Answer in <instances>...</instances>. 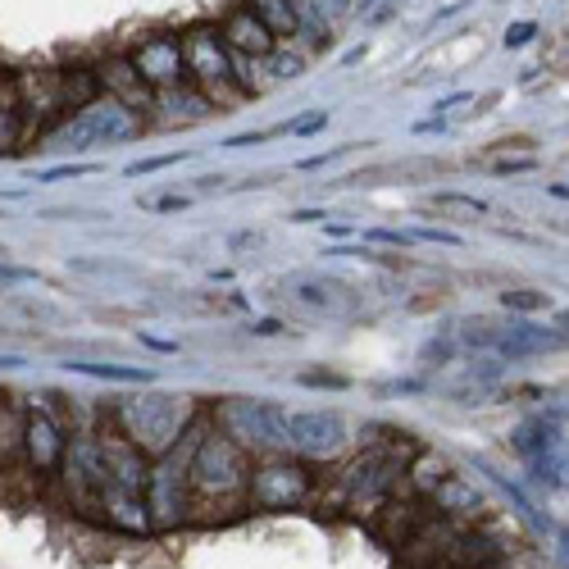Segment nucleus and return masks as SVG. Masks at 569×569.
<instances>
[{
	"mask_svg": "<svg viewBox=\"0 0 569 569\" xmlns=\"http://www.w3.org/2000/svg\"><path fill=\"white\" fill-rule=\"evenodd\" d=\"M187 483H192V510L233 515L238 506H246L251 451L238 446L219 424H206L192 465H187Z\"/></svg>",
	"mask_w": 569,
	"mask_h": 569,
	"instance_id": "obj_1",
	"label": "nucleus"
},
{
	"mask_svg": "<svg viewBox=\"0 0 569 569\" xmlns=\"http://www.w3.org/2000/svg\"><path fill=\"white\" fill-rule=\"evenodd\" d=\"M192 401L187 397H173V392H141V397H128L109 410V424L119 429L146 461H156V455H165L182 429L192 424Z\"/></svg>",
	"mask_w": 569,
	"mask_h": 569,
	"instance_id": "obj_2",
	"label": "nucleus"
},
{
	"mask_svg": "<svg viewBox=\"0 0 569 569\" xmlns=\"http://www.w3.org/2000/svg\"><path fill=\"white\" fill-rule=\"evenodd\" d=\"M146 128V119L137 109L119 105L114 96H101L96 105L69 114L60 119L51 133H46V146L42 150H69V156H78V150H96V146H114V141H128Z\"/></svg>",
	"mask_w": 569,
	"mask_h": 569,
	"instance_id": "obj_3",
	"label": "nucleus"
},
{
	"mask_svg": "<svg viewBox=\"0 0 569 569\" xmlns=\"http://www.w3.org/2000/svg\"><path fill=\"white\" fill-rule=\"evenodd\" d=\"M182 55H187V83H192L219 114H228V105L246 101L233 87V64H228V46H223L219 32H210V28L187 32L182 36Z\"/></svg>",
	"mask_w": 569,
	"mask_h": 569,
	"instance_id": "obj_4",
	"label": "nucleus"
},
{
	"mask_svg": "<svg viewBox=\"0 0 569 569\" xmlns=\"http://www.w3.org/2000/svg\"><path fill=\"white\" fill-rule=\"evenodd\" d=\"M214 424L246 451H287V410L270 405V401H251V397H228L214 410Z\"/></svg>",
	"mask_w": 569,
	"mask_h": 569,
	"instance_id": "obj_5",
	"label": "nucleus"
},
{
	"mask_svg": "<svg viewBox=\"0 0 569 569\" xmlns=\"http://www.w3.org/2000/svg\"><path fill=\"white\" fill-rule=\"evenodd\" d=\"M401 451H405V446H373V451L360 455L356 465H347V474H341V497H347L351 510L373 515V510L383 506L392 492L405 483Z\"/></svg>",
	"mask_w": 569,
	"mask_h": 569,
	"instance_id": "obj_6",
	"label": "nucleus"
},
{
	"mask_svg": "<svg viewBox=\"0 0 569 569\" xmlns=\"http://www.w3.org/2000/svg\"><path fill=\"white\" fill-rule=\"evenodd\" d=\"M310 492H315V474L306 465L274 455V461H264V465H251L246 506H255V510H296V506L310 502Z\"/></svg>",
	"mask_w": 569,
	"mask_h": 569,
	"instance_id": "obj_7",
	"label": "nucleus"
},
{
	"mask_svg": "<svg viewBox=\"0 0 569 569\" xmlns=\"http://www.w3.org/2000/svg\"><path fill=\"white\" fill-rule=\"evenodd\" d=\"M347 446V420L337 410H296L287 414V451L310 455V461H333Z\"/></svg>",
	"mask_w": 569,
	"mask_h": 569,
	"instance_id": "obj_8",
	"label": "nucleus"
},
{
	"mask_svg": "<svg viewBox=\"0 0 569 569\" xmlns=\"http://www.w3.org/2000/svg\"><path fill=\"white\" fill-rule=\"evenodd\" d=\"M19 83V101H23V137L32 133H51L64 119V105H60V73L55 69H28L14 73Z\"/></svg>",
	"mask_w": 569,
	"mask_h": 569,
	"instance_id": "obj_9",
	"label": "nucleus"
},
{
	"mask_svg": "<svg viewBox=\"0 0 569 569\" xmlns=\"http://www.w3.org/2000/svg\"><path fill=\"white\" fill-rule=\"evenodd\" d=\"M64 451H69V438H64V424L55 420V414L51 410H28V420H23V465L36 478H51L64 465Z\"/></svg>",
	"mask_w": 569,
	"mask_h": 569,
	"instance_id": "obj_10",
	"label": "nucleus"
},
{
	"mask_svg": "<svg viewBox=\"0 0 569 569\" xmlns=\"http://www.w3.org/2000/svg\"><path fill=\"white\" fill-rule=\"evenodd\" d=\"M133 69L150 83V92H169L187 83V55L178 36H146V42L128 55Z\"/></svg>",
	"mask_w": 569,
	"mask_h": 569,
	"instance_id": "obj_11",
	"label": "nucleus"
},
{
	"mask_svg": "<svg viewBox=\"0 0 569 569\" xmlns=\"http://www.w3.org/2000/svg\"><path fill=\"white\" fill-rule=\"evenodd\" d=\"M96 73H101L105 96H114L119 105L137 109L141 119H146V109H156V92H150V83L141 78L137 69H133V60H128V55H109V60H101V64H96Z\"/></svg>",
	"mask_w": 569,
	"mask_h": 569,
	"instance_id": "obj_12",
	"label": "nucleus"
},
{
	"mask_svg": "<svg viewBox=\"0 0 569 569\" xmlns=\"http://www.w3.org/2000/svg\"><path fill=\"white\" fill-rule=\"evenodd\" d=\"M219 36H223L228 51H242V55H251V60H270V55L278 51V36L264 28L246 6L223 19V32H219Z\"/></svg>",
	"mask_w": 569,
	"mask_h": 569,
	"instance_id": "obj_13",
	"label": "nucleus"
},
{
	"mask_svg": "<svg viewBox=\"0 0 569 569\" xmlns=\"http://www.w3.org/2000/svg\"><path fill=\"white\" fill-rule=\"evenodd\" d=\"M455 538H461V528L451 524V515H429V519L410 534V542L401 547V556H405L410 569H429V565H438V556H442Z\"/></svg>",
	"mask_w": 569,
	"mask_h": 569,
	"instance_id": "obj_14",
	"label": "nucleus"
},
{
	"mask_svg": "<svg viewBox=\"0 0 569 569\" xmlns=\"http://www.w3.org/2000/svg\"><path fill=\"white\" fill-rule=\"evenodd\" d=\"M101 510L114 528L124 534H146L150 528V515H146V492L141 487H124V483H105L101 492Z\"/></svg>",
	"mask_w": 569,
	"mask_h": 569,
	"instance_id": "obj_15",
	"label": "nucleus"
},
{
	"mask_svg": "<svg viewBox=\"0 0 569 569\" xmlns=\"http://www.w3.org/2000/svg\"><path fill=\"white\" fill-rule=\"evenodd\" d=\"M429 515H433V510H424L420 502H397V492H392V497L373 510V534L383 538L388 547H405L410 534H414V528H420Z\"/></svg>",
	"mask_w": 569,
	"mask_h": 569,
	"instance_id": "obj_16",
	"label": "nucleus"
},
{
	"mask_svg": "<svg viewBox=\"0 0 569 569\" xmlns=\"http://www.w3.org/2000/svg\"><path fill=\"white\" fill-rule=\"evenodd\" d=\"M497 556H502V547L492 542V538H483V534H461V538H455V542L438 556L433 569H492V565H497Z\"/></svg>",
	"mask_w": 569,
	"mask_h": 569,
	"instance_id": "obj_17",
	"label": "nucleus"
},
{
	"mask_svg": "<svg viewBox=\"0 0 569 569\" xmlns=\"http://www.w3.org/2000/svg\"><path fill=\"white\" fill-rule=\"evenodd\" d=\"M105 96L101 87V73L96 69H60V105H64V119L78 114L87 105H96Z\"/></svg>",
	"mask_w": 569,
	"mask_h": 569,
	"instance_id": "obj_18",
	"label": "nucleus"
},
{
	"mask_svg": "<svg viewBox=\"0 0 569 569\" xmlns=\"http://www.w3.org/2000/svg\"><path fill=\"white\" fill-rule=\"evenodd\" d=\"M438 173H451V165H446V160H405V165L360 169V173H351L347 182H356V187H383V182H405V178H438Z\"/></svg>",
	"mask_w": 569,
	"mask_h": 569,
	"instance_id": "obj_19",
	"label": "nucleus"
},
{
	"mask_svg": "<svg viewBox=\"0 0 569 569\" xmlns=\"http://www.w3.org/2000/svg\"><path fill=\"white\" fill-rule=\"evenodd\" d=\"M292 296L301 301V306H315V310H351L356 306V296L333 278H296Z\"/></svg>",
	"mask_w": 569,
	"mask_h": 569,
	"instance_id": "obj_20",
	"label": "nucleus"
},
{
	"mask_svg": "<svg viewBox=\"0 0 569 569\" xmlns=\"http://www.w3.org/2000/svg\"><path fill=\"white\" fill-rule=\"evenodd\" d=\"M23 420H28V410L10 392H0V465L23 461Z\"/></svg>",
	"mask_w": 569,
	"mask_h": 569,
	"instance_id": "obj_21",
	"label": "nucleus"
},
{
	"mask_svg": "<svg viewBox=\"0 0 569 569\" xmlns=\"http://www.w3.org/2000/svg\"><path fill=\"white\" fill-rule=\"evenodd\" d=\"M23 141V101L14 73L0 69V150H14Z\"/></svg>",
	"mask_w": 569,
	"mask_h": 569,
	"instance_id": "obj_22",
	"label": "nucleus"
},
{
	"mask_svg": "<svg viewBox=\"0 0 569 569\" xmlns=\"http://www.w3.org/2000/svg\"><path fill=\"white\" fill-rule=\"evenodd\" d=\"M156 101L169 109L173 124H201V119H210V114H214V105H210L192 83L169 87V92H156Z\"/></svg>",
	"mask_w": 569,
	"mask_h": 569,
	"instance_id": "obj_23",
	"label": "nucleus"
},
{
	"mask_svg": "<svg viewBox=\"0 0 569 569\" xmlns=\"http://www.w3.org/2000/svg\"><path fill=\"white\" fill-rule=\"evenodd\" d=\"M246 10L264 28H270L278 42H283V36H296V6H292V0H246Z\"/></svg>",
	"mask_w": 569,
	"mask_h": 569,
	"instance_id": "obj_24",
	"label": "nucleus"
},
{
	"mask_svg": "<svg viewBox=\"0 0 569 569\" xmlns=\"http://www.w3.org/2000/svg\"><path fill=\"white\" fill-rule=\"evenodd\" d=\"M433 497H438V510H442V515H478V510H483V497H478L470 483L455 478V474L433 492Z\"/></svg>",
	"mask_w": 569,
	"mask_h": 569,
	"instance_id": "obj_25",
	"label": "nucleus"
},
{
	"mask_svg": "<svg viewBox=\"0 0 569 569\" xmlns=\"http://www.w3.org/2000/svg\"><path fill=\"white\" fill-rule=\"evenodd\" d=\"M551 446H560L556 424H547V420H528V424H519L515 451L524 455V461H534V455H542V451H551Z\"/></svg>",
	"mask_w": 569,
	"mask_h": 569,
	"instance_id": "obj_26",
	"label": "nucleus"
},
{
	"mask_svg": "<svg viewBox=\"0 0 569 569\" xmlns=\"http://www.w3.org/2000/svg\"><path fill=\"white\" fill-rule=\"evenodd\" d=\"M429 214L451 219V223H474V219H483V214H487V206H483V201H474V197L442 192V197H433V201H429Z\"/></svg>",
	"mask_w": 569,
	"mask_h": 569,
	"instance_id": "obj_27",
	"label": "nucleus"
},
{
	"mask_svg": "<svg viewBox=\"0 0 569 569\" xmlns=\"http://www.w3.org/2000/svg\"><path fill=\"white\" fill-rule=\"evenodd\" d=\"M405 478L414 483V492H438L446 478H451V465L442 461V455H433V451H424L420 461H414L410 470H405Z\"/></svg>",
	"mask_w": 569,
	"mask_h": 569,
	"instance_id": "obj_28",
	"label": "nucleus"
},
{
	"mask_svg": "<svg viewBox=\"0 0 569 569\" xmlns=\"http://www.w3.org/2000/svg\"><path fill=\"white\" fill-rule=\"evenodd\" d=\"M64 369L92 373V378H114V383H150V369H128V365H92V360H69Z\"/></svg>",
	"mask_w": 569,
	"mask_h": 569,
	"instance_id": "obj_29",
	"label": "nucleus"
},
{
	"mask_svg": "<svg viewBox=\"0 0 569 569\" xmlns=\"http://www.w3.org/2000/svg\"><path fill=\"white\" fill-rule=\"evenodd\" d=\"M506 328H510V324H497V319L478 315V319H465V324H461V337L470 341V347H497V341L506 337Z\"/></svg>",
	"mask_w": 569,
	"mask_h": 569,
	"instance_id": "obj_30",
	"label": "nucleus"
},
{
	"mask_svg": "<svg viewBox=\"0 0 569 569\" xmlns=\"http://www.w3.org/2000/svg\"><path fill=\"white\" fill-rule=\"evenodd\" d=\"M502 306L515 310V315H538V310H547V292H534V287H506V292H502Z\"/></svg>",
	"mask_w": 569,
	"mask_h": 569,
	"instance_id": "obj_31",
	"label": "nucleus"
},
{
	"mask_svg": "<svg viewBox=\"0 0 569 569\" xmlns=\"http://www.w3.org/2000/svg\"><path fill=\"white\" fill-rule=\"evenodd\" d=\"M534 146H538V141L524 137V133H519V137H497V141L483 150V160H492V156H534Z\"/></svg>",
	"mask_w": 569,
	"mask_h": 569,
	"instance_id": "obj_32",
	"label": "nucleus"
},
{
	"mask_svg": "<svg viewBox=\"0 0 569 569\" xmlns=\"http://www.w3.org/2000/svg\"><path fill=\"white\" fill-rule=\"evenodd\" d=\"M483 165L497 173V178H506V173H528L538 160H534V156H506V160H483Z\"/></svg>",
	"mask_w": 569,
	"mask_h": 569,
	"instance_id": "obj_33",
	"label": "nucleus"
},
{
	"mask_svg": "<svg viewBox=\"0 0 569 569\" xmlns=\"http://www.w3.org/2000/svg\"><path fill=\"white\" fill-rule=\"evenodd\" d=\"M310 6H315V14H319L328 28H333L337 19H347V14H351V0H310Z\"/></svg>",
	"mask_w": 569,
	"mask_h": 569,
	"instance_id": "obj_34",
	"label": "nucleus"
},
{
	"mask_svg": "<svg viewBox=\"0 0 569 569\" xmlns=\"http://www.w3.org/2000/svg\"><path fill=\"white\" fill-rule=\"evenodd\" d=\"M182 156L173 150V156H150V160H137V165H128V178H141V173H160V169H169V165H178Z\"/></svg>",
	"mask_w": 569,
	"mask_h": 569,
	"instance_id": "obj_35",
	"label": "nucleus"
},
{
	"mask_svg": "<svg viewBox=\"0 0 569 569\" xmlns=\"http://www.w3.org/2000/svg\"><path fill=\"white\" fill-rule=\"evenodd\" d=\"M301 383H306V388H347V378L328 373V369H306V373H301Z\"/></svg>",
	"mask_w": 569,
	"mask_h": 569,
	"instance_id": "obj_36",
	"label": "nucleus"
},
{
	"mask_svg": "<svg viewBox=\"0 0 569 569\" xmlns=\"http://www.w3.org/2000/svg\"><path fill=\"white\" fill-rule=\"evenodd\" d=\"M301 69H306V60H301V55H278V60H274L278 78H301Z\"/></svg>",
	"mask_w": 569,
	"mask_h": 569,
	"instance_id": "obj_37",
	"label": "nucleus"
},
{
	"mask_svg": "<svg viewBox=\"0 0 569 569\" xmlns=\"http://www.w3.org/2000/svg\"><path fill=\"white\" fill-rule=\"evenodd\" d=\"M534 32H538L534 23H515V28L506 32V46H510V51H519V46H528V42H534Z\"/></svg>",
	"mask_w": 569,
	"mask_h": 569,
	"instance_id": "obj_38",
	"label": "nucleus"
},
{
	"mask_svg": "<svg viewBox=\"0 0 569 569\" xmlns=\"http://www.w3.org/2000/svg\"><path fill=\"white\" fill-rule=\"evenodd\" d=\"M328 124V114H310V119H296V124H287V133H296V137H306V133H319Z\"/></svg>",
	"mask_w": 569,
	"mask_h": 569,
	"instance_id": "obj_39",
	"label": "nucleus"
},
{
	"mask_svg": "<svg viewBox=\"0 0 569 569\" xmlns=\"http://www.w3.org/2000/svg\"><path fill=\"white\" fill-rule=\"evenodd\" d=\"M78 173H92V165H60V169H46L42 178L46 182H64V178H78Z\"/></svg>",
	"mask_w": 569,
	"mask_h": 569,
	"instance_id": "obj_40",
	"label": "nucleus"
},
{
	"mask_svg": "<svg viewBox=\"0 0 569 569\" xmlns=\"http://www.w3.org/2000/svg\"><path fill=\"white\" fill-rule=\"evenodd\" d=\"M0 283H36V270H14V264H0Z\"/></svg>",
	"mask_w": 569,
	"mask_h": 569,
	"instance_id": "obj_41",
	"label": "nucleus"
},
{
	"mask_svg": "<svg viewBox=\"0 0 569 569\" xmlns=\"http://www.w3.org/2000/svg\"><path fill=\"white\" fill-rule=\"evenodd\" d=\"M442 301H446L442 292H438V296H414V301H410V310H433V306H442Z\"/></svg>",
	"mask_w": 569,
	"mask_h": 569,
	"instance_id": "obj_42",
	"label": "nucleus"
},
{
	"mask_svg": "<svg viewBox=\"0 0 569 569\" xmlns=\"http://www.w3.org/2000/svg\"><path fill=\"white\" fill-rule=\"evenodd\" d=\"M255 333H260V337H274V333H283V324H278V319H260Z\"/></svg>",
	"mask_w": 569,
	"mask_h": 569,
	"instance_id": "obj_43",
	"label": "nucleus"
},
{
	"mask_svg": "<svg viewBox=\"0 0 569 569\" xmlns=\"http://www.w3.org/2000/svg\"><path fill=\"white\" fill-rule=\"evenodd\" d=\"M182 206H187V197H165V201H156V210H165V214H169V210H182Z\"/></svg>",
	"mask_w": 569,
	"mask_h": 569,
	"instance_id": "obj_44",
	"label": "nucleus"
},
{
	"mask_svg": "<svg viewBox=\"0 0 569 569\" xmlns=\"http://www.w3.org/2000/svg\"><path fill=\"white\" fill-rule=\"evenodd\" d=\"M556 328H565V333H569V310H560V315H556Z\"/></svg>",
	"mask_w": 569,
	"mask_h": 569,
	"instance_id": "obj_45",
	"label": "nucleus"
},
{
	"mask_svg": "<svg viewBox=\"0 0 569 569\" xmlns=\"http://www.w3.org/2000/svg\"><path fill=\"white\" fill-rule=\"evenodd\" d=\"M10 365H19L14 356H0V369H10Z\"/></svg>",
	"mask_w": 569,
	"mask_h": 569,
	"instance_id": "obj_46",
	"label": "nucleus"
}]
</instances>
